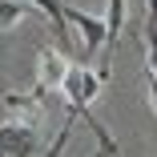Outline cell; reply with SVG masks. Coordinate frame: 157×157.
<instances>
[{
  "instance_id": "2",
  "label": "cell",
  "mask_w": 157,
  "mask_h": 157,
  "mask_svg": "<svg viewBox=\"0 0 157 157\" xmlns=\"http://www.w3.org/2000/svg\"><path fill=\"white\" fill-rule=\"evenodd\" d=\"M36 129L33 121H0V157H33Z\"/></svg>"
},
{
  "instance_id": "3",
  "label": "cell",
  "mask_w": 157,
  "mask_h": 157,
  "mask_svg": "<svg viewBox=\"0 0 157 157\" xmlns=\"http://www.w3.org/2000/svg\"><path fill=\"white\" fill-rule=\"evenodd\" d=\"M69 73H73V65H69V56L60 48H40V56H36V85H40V93L65 89Z\"/></svg>"
},
{
  "instance_id": "7",
  "label": "cell",
  "mask_w": 157,
  "mask_h": 157,
  "mask_svg": "<svg viewBox=\"0 0 157 157\" xmlns=\"http://www.w3.org/2000/svg\"><path fill=\"white\" fill-rule=\"evenodd\" d=\"M145 81H149V101H153V113H157V77L145 73Z\"/></svg>"
},
{
  "instance_id": "1",
  "label": "cell",
  "mask_w": 157,
  "mask_h": 157,
  "mask_svg": "<svg viewBox=\"0 0 157 157\" xmlns=\"http://www.w3.org/2000/svg\"><path fill=\"white\" fill-rule=\"evenodd\" d=\"M65 16H69V24L77 28V52H81V65H89L97 52H105V44H109V24L101 20V16H93V12H81V8H65Z\"/></svg>"
},
{
  "instance_id": "9",
  "label": "cell",
  "mask_w": 157,
  "mask_h": 157,
  "mask_svg": "<svg viewBox=\"0 0 157 157\" xmlns=\"http://www.w3.org/2000/svg\"><path fill=\"white\" fill-rule=\"evenodd\" d=\"M93 157H109V153H105V149H101V153H93Z\"/></svg>"
},
{
  "instance_id": "5",
  "label": "cell",
  "mask_w": 157,
  "mask_h": 157,
  "mask_svg": "<svg viewBox=\"0 0 157 157\" xmlns=\"http://www.w3.org/2000/svg\"><path fill=\"white\" fill-rule=\"evenodd\" d=\"M105 24H109V44H105V56H101V77H109V48H117V36L125 28V0H109V12H105Z\"/></svg>"
},
{
  "instance_id": "6",
  "label": "cell",
  "mask_w": 157,
  "mask_h": 157,
  "mask_svg": "<svg viewBox=\"0 0 157 157\" xmlns=\"http://www.w3.org/2000/svg\"><path fill=\"white\" fill-rule=\"evenodd\" d=\"M28 0H0V33H8V28H16L24 16H28Z\"/></svg>"
},
{
  "instance_id": "4",
  "label": "cell",
  "mask_w": 157,
  "mask_h": 157,
  "mask_svg": "<svg viewBox=\"0 0 157 157\" xmlns=\"http://www.w3.org/2000/svg\"><path fill=\"white\" fill-rule=\"evenodd\" d=\"M28 4L40 8V12L52 20V33H56V44H60V48H77V44L69 40V28H73V24H69V16H65V8H69V4H60V0H28Z\"/></svg>"
},
{
  "instance_id": "8",
  "label": "cell",
  "mask_w": 157,
  "mask_h": 157,
  "mask_svg": "<svg viewBox=\"0 0 157 157\" xmlns=\"http://www.w3.org/2000/svg\"><path fill=\"white\" fill-rule=\"evenodd\" d=\"M145 8H149V16H145V24H153V28H157V0H145Z\"/></svg>"
}]
</instances>
